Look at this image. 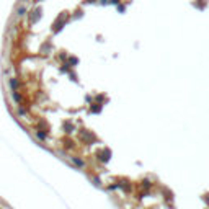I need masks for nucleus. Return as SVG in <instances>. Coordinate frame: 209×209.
Listing matches in <instances>:
<instances>
[{"mask_svg":"<svg viewBox=\"0 0 209 209\" xmlns=\"http://www.w3.org/2000/svg\"><path fill=\"white\" fill-rule=\"evenodd\" d=\"M69 13H61V15H59L57 18H56V21H54V25H52V29L54 31H59V29H62L64 28V25H66L67 21H69Z\"/></svg>","mask_w":209,"mask_h":209,"instance_id":"obj_1","label":"nucleus"},{"mask_svg":"<svg viewBox=\"0 0 209 209\" xmlns=\"http://www.w3.org/2000/svg\"><path fill=\"white\" fill-rule=\"evenodd\" d=\"M29 13H31L29 17H31V21H33V23H36V21L41 18V8H36V10H33V12H29Z\"/></svg>","mask_w":209,"mask_h":209,"instance_id":"obj_2","label":"nucleus"},{"mask_svg":"<svg viewBox=\"0 0 209 209\" xmlns=\"http://www.w3.org/2000/svg\"><path fill=\"white\" fill-rule=\"evenodd\" d=\"M25 12H26V7H23V5L17 8V15H18V17H21V15H25Z\"/></svg>","mask_w":209,"mask_h":209,"instance_id":"obj_3","label":"nucleus"},{"mask_svg":"<svg viewBox=\"0 0 209 209\" xmlns=\"http://www.w3.org/2000/svg\"><path fill=\"white\" fill-rule=\"evenodd\" d=\"M87 3H92V2H95V0H85Z\"/></svg>","mask_w":209,"mask_h":209,"instance_id":"obj_4","label":"nucleus"}]
</instances>
